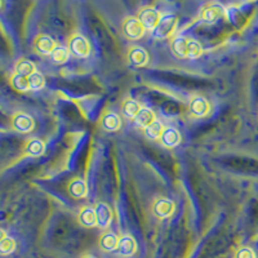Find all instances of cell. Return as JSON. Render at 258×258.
I'll return each instance as SVG.
<instances>
[{
	"label": "cell",
	"instance_id": "17",
	"mask_svg": "<svg viewBox=\"0 0 258 258\" xmlns=\"http://www.w3.org/2000/svg\"><path fill=\"white\" fill-rule=\"evenodd\" d=\"M187 43L188 39L183 36H176L170 43V49L173 54L178 58H186L187 57Z\"/></svg>",
	"mask_w": 258,
	"mask_h": 258
},
{
	"label": "cell",
	"instance_id": "7",
	"mask_svg": "<svg viewBox=\"0 0 258 258\" xmlns=\"http://www.w3.org/2000/svg\"><path fill=\"white\" fill-rule=\"evenodd\" d=\"M126 59L132 66L135 68H144L146 66L147 62H149V54H147L146 49H144L142 47H135L129 48L128 54H126Z\"/></svg>",
	"mask_w": 258,
	"mask_h": 258
},
{
	"label": "cell",
	"instance_id": "20",
	"mask_svg": "<svg viewBox=\"0 0 258 258\" xmlns=\"http://www.w3.org/2000/svg\"><path fill=\"white\" fill-rule=\"evenodd\" d=\"M154 121H156L155 114H154L153 110L147 109V107H142L141 111L138 112V115L135 119V123L137 124L140 128H144V129H146L147 126L151 125Z\"/></svg>",
	"mask_w": 258,
	"mask_h": 258
},
{
	"label": "cell",
	"instance_id": "26",
	"mask_svg": "<svg viewBox=\"0 0 258 258\" xmlns=\"http://www.w3.org/2000/svg\"><path fill=\"white\" fill-rule=\"evenodd\" d=\"M2 239H0V253L3 255L11 254L16 249V241L12 238L7 236L6 232L2 231Z\"/></svg>",
	"mask_w": 258,
	"mask_h": 258
},
{
	"label": "cell",
	"instance_id": "10",
	"mask_svg": "<svg viewBox=\"0 0 258 258\" xmlns=\"http://www.w3.org/2000/svg\"><path fill=\"white\" fill-rule=\"evenodd\" d=\"M137 249V243H136L135 238L131 235H124L121 238H119V244H117L116 252L123 257H131L136 253Z\"/></svg>",
	"mask_w": 258,
	"mask_h": 258
},
{
	"label": "cell",
	"instance_id": "25",
	"mask_svg": "<svg viewBox=\"0 0 258 258\" xmlns=\"http://www.w3.org/2000/svg\"><path fill=\"white\" fill-rule=\"evenodd\" d=\"M50 56H52V59L56 62V63H58V64L66 63L69 59V57H70V50H69V48H66V47L57 45Z\"/></svg>",
	"mask_w": 258,
	"mask_h": 258
},
{
	"label": "cell",
	"instance_id": "24",
	"mask_svg": "<svg viewBox=\"0 0 258 258\" xmlns=\"http://www.w3.org/2000/svg\"><path fill=\"white\" fill-rule=\"evenodd\" d=\"M164 129L165 128L163 126V124L159 120H156L154 121L151 125L147 126V128L145 129V135H146V137L150 138V140H160L161 135L164 132Z\"/></svg>",
	"mask_w": 258,
	"mask_h": 258
},
{
	"label": "cell",
	"instance_id": "21",
	"mask_svg": "<svg viewBox=\"0 0 258 258\" xmlns=\"http://www.w3.org/2000/svg\"><path fill=\"white\" fill-rule=\"evenodd\" d=\"M141 105H140L137 101L132 100V98L125 100L123 102V105H121V112H123L124 116L128 117V119H133V120L136 119L138 112L141 111Z\"/></svg>",
	"mask_w": 258,
	"mask_h": 258
},
{
	"label": "cell",
	"instance_id": "16",
	"mask_svg": "<svg viewBox=\"0 0 258 258\" xmlns=\"http://www.w3.org/2000/svg\"><path fill=\"white\" fill-rule=\"evenodd\" d=\"M69 194L75 199H82V198L87 197L88 192V187L85 185V182L80 178H74L73 181L69 183Z\"/></svg>",
	"mask_w": 258,
	"mask_h": 258
},
{
	"label": "cell",
	"instance_id": "15",
	"mask_svg": "<svg viewBox=\"0 0 258 258\" xmlns=\"http://www.w3.org/2000/svg\"><path fill=\"white\" fill-rule=\"evenodd\" d=\"M179 142H181V135L176 128L169 126V128L164 129V132L160 137V144L163 146L172 149V147H176L177 145H179Z\"/></svg>",
	"mask_w": 258,
	"mask_h": 258
},
{
	"label": "cell",
	"instance_id": "5",
	"mask_svg": "<svg viewBox=\"0 0 258 258\" xmlns=\"http://www.w3.org/2000/svg\"><path fill=\"white\" fill-rule=\"evenodd\" d=\"M123 32L131 40H138L144 36L145 29L137 18L128 17L123 22Z\"/></svg>",
	"mask_w": 258,
	"mask_h": 258
},
{
	"label": "cell",
	"instance_id": "13",
	"mask_svg": "<svg viewBox=\"0 0 258 258\" xmlns=\"http://www.w3.org/2000/svg\"><path fill=\"white\" fill-rule=\"evenodd\" d=\"M78 222L85 229H92V227L97 226V216L94 208L84 207V208L80 209L79 214H78Z\"/></svg>",
	"mask_w": 258,
	"mask_h": 258
},
{
	"label": "cell",
	"instance_id": "19",
	"mask_svg": "<svg viewBox=\"0 0 258 258\" xmlns=\"http://www.w3.org/2000/svg\"><path fill=\"white\" fill-rule=\"evenodd\" d=\"M98 244H100L101 249L105 250V252H112V250L117 249L119 238L114 232H105L103 235H101Z\"/></svg>",
	"mask_w": 258,
	"mask_h": 258
},
{
	"label": "cell",
	"instance_id": "30",
	"mask_svg": "<svg viewBox=\"0 0 258 258\" xmlns=\"http://www.w3.org/2000/svg\"><path fill=\"white\" fill-rule=\"evenodd\" d=\"M83 258H96V257H94V255H84Z\"/></svg>",
	"mask_w": 258,
	"mask_h": 258
},
{
	"label": "cell",
	"instance_id": "23",
	"mask_svg": "<svg viewBox=\"0 0 258 258\" xmlns=\"http://www.w3.org/2000/svg\"><path fill=\"white\" fill-rule=\"evenodd\" d=\"M12 88L16 89L17 92H27L30 89L29 87V78L24 77V75H20V74L15 73L11 77V80H9Z\"/></svg>",
	"mask_w": 258,
	"mask_h": 258
},
{
	"label": "cell",
	"instance_id": "12",
	"mask_svg": "<svg viewBox=\"0 0 258 258\" xmlns=\"http://www.w3.org/2000/svg\"><path fill=\"white\" fill-rule=\"evenodd\" d=\"M56 47L54 40L48 35H38L34 40V49L40 54H52Z\"/></svg>",
	"mask_w": 258,
	"mask_h": 258
},
{
	"label": "cell",
	"instance_id": "27",
	"mask_svg": "<svg viewBox=\"0 0 258 258\" xmlns=\"http://www.w3.org/2000/svg\"><path fill=\"white\" fill-rule=\"evenodd\" d=\"M45 85V78L41 73L36 71L35 74H32L31 77H29V87L31 91H39L43 89Z\"/></svg>",
	"mask_w": 258,
	"mask_h": 258
},
{
	"label": "cell",
	"instance_id": "14",
	"mask_svg": "<svg viewBox=\"0 0 258 258\" xmlns=\"http://www.w3.org/2000/svg\"><path fill=\"white\" fill-rule=\"evenodd\" d=\"M45 151V144L41 141L40 138H31L29 141L25 142L24 153L27 156H41Z\"/></svg>",
	"mask_w": 258,
	"mask_h": 258
},
{
	"label": "cell",
	"instance_id": "29",
	"mask_svg": "<svg viewBox=\"0 0 258 258\" xmlns=\"http://www.w3.org/2000/svg\"><path fill=\"white\" fill-rule=\"evenodd\" d=\"M235 258H255V253L249 246H241L235 253Z\"/></svg>",
	"mask_w": 258,
	"mask_h": 258
},
{
	"label": "cell",
	"instance_id": "28",
	"mask_svg": "<svg viewBox=\"0 0 258 258\" xmlns=\"http://www.w3.org/2000/svg\"><path fill=\"white\" fill-rule=\"evenodd\" d=\"M203 54V47L198 40L188 39L187 43V58H198Z\"/></svg>",
	"mask_w": 258,
	"mask_h": 258
},
{
	"label": "cell",
	"instance_id": "3",
	"mask_svg": "<svg viewBox=\"0 0 258 258\" xmlns=\"http://www.w3.org/2000/svg\"><path fill=\"white\" fill-rule=\"evenodd\" d=\"M161 15L153 7H145L138 12L137 20L141 22L145 30L153 31L156 26H158L159 21H160Z\"/></svg>",
	"mask_w": 258,
	"mask_h": 258
},
{
	"label": "cell",
	"instance_id": "2",
	"mask_svg": "<svg viewBox=\"0 0 258 258\" xmlns=\"http://www.w3.org/2000/svg\"><path fill=\"white\" fill-rule=\"evenodd\" d=\"M69 50L77 58H85L91 54V44L89 41L80 34H74L69 39Z\"/></svg>",
	"mask_w": 258,
	"mask_h": 258
},
{
	"label": "cell",
	"instance_id": "11",
	"mask_svg": "<svg viewBox=\"0 0 258 258\" xmlns=\"http://www.w3.org/2000/svg\"><path fill=\"white\" fill-rule=\"evenodd\" d=\"M223 16V8L218 4H208L203 8L202 15H200V18H202L204 22L207 24H214L217 22L221 17Z\"/></svg>",
	"mask_w": 258,
	"mask_h": 258
},
{
	"label": "cell",
	"instance_id": "4",
	"mask_svg": "<svg viewBox=\"0 0 258 258\" xmlns=\"http://www.w3.org/2000/svg\"><path fill=\"white\" fill-rule=\"evenodd\" d=\"M12 128L18 133H30L35 126L34 119L26 112H16L12 116Z\"/></svg>",
	"mask_w": 258,
	"mask_h": 258
},
{
	"label": "cell",
	"instance_id": "18",
	"mask_svg": "<svg viewBox=\"0 0 258 258\" xmlns=\"http://www.w3.org/2000/svg\"><path fill=\"white\" fill-rule=\"evenodd\" d=\"M120 117L114 114V112H106V114H103L102 119H101V126L107 132H115V131L120 128Z\"/></svg>",
	"mask_w": 258,
	"mask_h": 258
},
{
	"label": "cell",
	"instance_id": "9",
	"mask_svg": "<svg viewBox=\"0 0 258 258\" xmlns=\"http://www.w3.org/2000/svg\"><path fill=\"white\" fill-rule=\"evenodd\" d=\"M97 216V227L100 229H107L111 223L112 220V212L110 207L105 203H97L94 207Z\"/></svg>",
	"mask_w": 258,
	"mask_h": 258
},
{
	"label": "cell",
	"instance_id": "1",
	"mask_svg": "<svg viewBox=\"0 0 258 258\" xmlns=\"http://www.w3.org/2000/svg\"><path fill=\"white\" fill-rule=\"evenodd\" d=\"M177 29V17L173 15L161 16L158 26L151 31L154 38L168 39L173 35Z\"/></svg>",
	"mask_w": 258,
	"mask_h": 258
},
{
	"label": "cell",
	"instance_id": "8",
	"mask_svg": "<svg viewBox=\"0 0 258 258\" xmlns=\"http://www.w3.org/2000/svg\"><path fill=\"white\" fill-rule=\"evenodd\" d=\"M188 112L194 117H203L209 112L208 101L202 96L192 97L188 102Z\"/></svg>",
	"mask_w": 258,
	"mask_h": 258
},
{
	"label": "cell",
	"instance_id": "6",
	"mask_svg": "<svg viewBox=\"0 0 258 258\" xmlns=\"http://www.w3.org/2000/svg\"><path fill=\"white\" fill-rule=\"evenodd\" d=\"M174 212V203L167 198H159L153 204V213L158 218H168Z\"/></svg>",
	"mask_w": 258,
	"mask_h": 258
},
{
	"label": "cell",
	"instance_id": "22",
	"mask_svg": "<svg viewBox=\"0 0 258 258\" xmlns=\"http://www.w3.org/2000/svg\"><path fill=\"white\" fill-rule=\"evenodd\" d=\"M15 71L17 74H20V75H24V77L29 78L31 77L32 74L36 73V68L35 64L32 63L31 61H29V59L21 58L18 59L17 63H16Z\"/></svg>",
	"mask_w": 258,
	"mask_h": 258
}]
</instances>
